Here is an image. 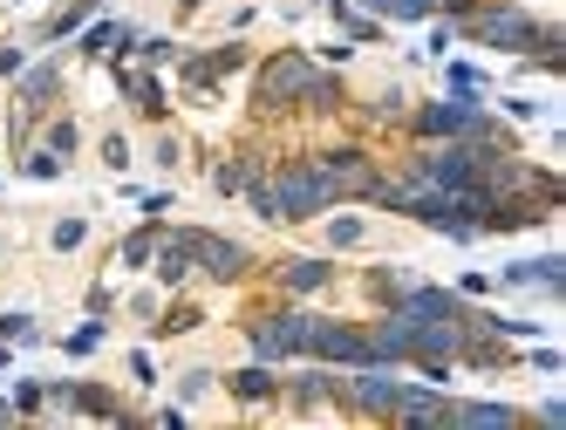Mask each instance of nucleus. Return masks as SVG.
I'll list each match as a JSON object with an SVG mask.
<instances>
[{
  "label": "nucleus",
  "mask_w": 566,
  "mask_h": 430,
  "mask_svg": "<svg viewBox=\"0 0 566 430\" xmlns=\"http://www.w3.org/2000/svg\"><path fill=\"white\" fill-rule=\"evenodd\" d=\"M451 28L464 34V42L492 49V55H533V49H559V42H566L553 21L525 14L518 0H478V8H471L464 21H451Z\"/></svg>",
  "instance_id": "obj_1"
},
{
  "label": "nucleus",
  "mask_w": 566,
  "mask_h": 430,
  "mask_svg": "<svg viewBox=\"0 0 566 430\" xmlns=\"http://www.w3.org/2000/svg\"><path fill=\"white\" fill-rule=\"evenodd\" d=\"M239 335H247V348H253L260 363L287 369V363H307L314 315H307L301 301H273V307H260V315H247V322H239Z\"/></svg>",
  "instance_id": "obj_2"
},
{
  "label": "nucleus",
  "mask_w": 566,
  "mask_h": 430,
  "mask_svg": "<svg viewBox=\"0 0 566 430\" xmlns=\"http://www.w3.org/2000/svg\"><path fill=\"white\" fill-rule=\"evenodd\" d=\"M260 185H266V206H273V232L335 212V206H328V185H321V171H314L307 158H280V165H266Z\"/></svg>",
  "instance_id": "obj_3"
},
{
  "label": "nucleus",
  "mask_w": 566,
  "mask_h": 430,
  "mask_svg": "<svg viewBox=\"0 0 566 430\" xmlns=\"http://www.w3.org/2000/svg\"><path fill=\"white\" fill-rule=\"evenodd\" d=\"M321 69H328V62H314L307 49H280V55H266V62H260L253 109H260V116H287V109H301V103L314 96V83H321Z\"/></svg>",
  "instance_id": "obj_4"
},
{
  "label": "nucleus",
  "mask_w": 566,
  "mask_h": 430,
  "mask_svg": "<svg viewBox=\"0 0 566 430\" xmlns=\"http://www.w3.org/2000/svg\"><path fill=\"white\" fill-rule=\"evenodd\" d=\"M410 130L417 144H443V137H492V109H484V96H451L443 90L437 103H410Z\"/></svg>",
  "instance_id": "obj_5"
},
{
  "label": "nucleus",
  "mask_w": 566,
  "mask_h": 430,
  "mask_svg": "<svg viewBox=\"0 0 566 430\" xmlns=\"http://www.w3.org/2000/svg\"><path fill=\"white\" fill-rule=\"evenodd\" d=\"M321 171V185H328V206H369V191L382 185V165L369 144H328L307 158Z\"/></svg>",
  "instance_id": "obj_6"
},
{
  "label": "nucleus",
  "mask_w": 566,
  "mask_h": 430,
  "mask_svg": "<svg viewBox=\"0 0 566 430\" xmlns=\"http://www.w3.org/2000/svg\"><path fill=\"white\" fill-rule=\"evenodd\" d=\"M178 240L191 247L198 281H212V287L253 281V247H247V240H232V232H212V226H178Z\"/></svg>",
  "instance_id": "obj_7"
},
{
  "label": "nucleus",
  "mask_w": 566,
  "mask_h": 430,
  "mask_svg": "<svg viewBox=\"0 0 566 430\" xmlns=\"http://www.w3.org/2000/svg\"><path fill=\"white\" fill-rule=\"evenodd\" d=\"M389 307H396V315H410V322H464V328L478 315V301H464L458 287H437V281H402Z\"/></svg>",
  "instance_id": "obj_8"
},
{
  "label": "nucleus",
  "mask_w": 566,
  "mask_h": 430,
  "mask_svg": "<svg viewBox=\"0 0 566 430\" xmlns=\"http://www.w3.org/2000/svg\"><path fill=\"white\" fill-rule=\"evenodd\" d=\"M247 62H253V49H247V42H219V49H198V55L185 49L171 69H178V83H185L191 96H212V90L226 83V75H239Z\"/></svg>",
  "instance_id": "obj_9"
},
{
  "label": "nucleus",
  "mask_w": 566,
  "mask_h": 430,
  "mask_svg": "<svg viewBox=\"0 0 566 430\" xmlns=\"http://www.w3.org/2000/svg\"><path fill=\"white\" fill-rule=\"evenodd\" d=\"M335 281H342L335 253H287V260H273V294L280 301H314V294H328Z\"/></svg>",
  "instance_id": "obj_10"
},
{
  "label": "nucleus",
  "mask_w": 566,
  "mask_h": 430,
  "mask_svg": "<svg viewBox=\"0 0 566 430\" xmlns=\"http://www.w3.org/2000/svg\"><path fill=\"white\" fill-rule=\"evenodd\" d=\"M307 363H328V369H361V363H376V356H369V335H361L355 322L314 315V335H307Z\"/></svg>",
  "instance_id": "obj_11"
},
{
  "label": "nucleus",
  "mask_w": 566,
  "mask_h": 430,
  "mask_svg": "<svg viewBox=\"0 0 566 430\" xmlns=\"http://www.w3.org/2000/svg\"><path fill=\"white\" fill-rule=\"evenodd\" d=\"M499 294H539V301H566V260L539 253V260H505L499 273Z\"/></svg>",
  "instance_id": "obj_12"
},
{
  "label": "nucleus",
  "mask_w": 566,
  "mask_h": 430,
  "mask_svg": "<svg viewBox=\"0 0 566 430\" xmlns=\"http://www.w3.org/2000/svg\"><path fill=\"white\" fill-rule=\"evenodd\" d=\"M335 397H342V369H328V363H307L294 376H280V403H287L294 417H321Z\"/></svg>",
  "instance_id": "obj_13"
},
{
  "label": "nucleus",
  "mask_w": 566,
  "mask_h": 430,
  "mask_svg": "<svg viewBox=\"0 0 566 430\" xmlns=\"http://www.w3.org/2000/svg\"><path fill=\"white\" fill-rule=\"evenodd\" d=\"M137 21H116V14H96V21H83L75 28V55L83 62H130L137 55Z\"/></svg>",
  "instance_id": "obj_14"
},
{
  "label": "nucleus",
  "mask_w": 566,
  "mask_h": 430,
  "mask_svg": "<svg viewBox=\"0 0 566 430\" xmlns=\"http://www.w3.org/2000/svg\"><path fill=\"white\" fill-rule=\"evenodd\" d=\"M109 83H116V96H124L144 124H165V116H171V96H165V83H157V69H144V62H109Z\"/></svg>",
  "instance_id": "obj_15"
},
{
  "label": "nucleus",
  "mask_w": 566,
  "mask_h": 430,
  "mask_svg": "<svg viewBox=\"0 0 566 430\" xmlns=\"http://www.w3.org/2000/svg\"><path fill=\"white\" fill-rule=\"evenodd\" d=\"M525 410L499 403V397H451L443 403V430H518Z\"/></svg>",
  "instance_id": "obj_16"
},
{
  "label": "nucleus",
  "mask_w": 566,
  "mask_h": 430,
  "mask_svg": "<svg viewBox=\"0 0 566 430\" xmlns=\"http://www.w3.org/2000/svg\"><path fill=\"white\" fill-rule=\"evenodd\" d=\"M150 281L157 287H165V294H185L191 281H198V266H191V247L178 240V226H165V240H157V253H150Z\"/></svg>",
  "instance_id": "obj_17"
},
{
  "label": "nucleus",
  "mask_w": 566,
  "mask_h": 430,
  "mask_svg": "<svg viewBox=\"0 0 566 430\" xmlns=\"http://www.w3.org/2000/svg\"><path fill=\"white\" fill-rule=\"evenodd\" d=\"M226 382V397L232 403H247V410H266V403H280V369L273 363H247V369H232V376H219Z\"/></svg>",
  "instance_id": "obj_18"
},
{
  "label": "nucleus",
  "mask_w": 566,
  "mask_h": 430,
  "mask_svg": "<svg viewBox=\"0 0 566 430\" xmlns=\"http://www.w3.org/2000/svg\"><path fill=\"white\" fill-rule=\"evenodd\" d=\"M369 335V356L389 363V369H410V315H396V307H382V315L361 328Z\"/></svg>",
  "instance_id": "obj_19"
},
{
  "label": "nucleus",
  "mask_w": 566,
  "mask_h": 430,
  "mask_svg": "<svg viewBox=\"0 0 566 430\" xmlns=\"http://www.w3.org/2000/svg\"><path fill=\"white\" fill-rule=\"evenodd\" d=\"M260 178H266L260 150H226V158L212 165V191H219V199H247V185H260Z\"/></svg>",
  "instance_id": "obj_20"
},
{
  "label": "nucleus",
  "mask_w": 566,
  "mask_h": 430,
  "mask_svg": "<svg viewBox=\"0 0 566 430\" xmlns=\"http://www.w3.org/2000/svg\"><path fill=\"white\" fill-rule=\"evenodd\" d=\"M96 14H103V0H69V8H55L42 28H34V49H62V42H75V28L96 21Z\"/></svg>",
  "instance_id": "obj_21"
},
{
  "label": "nucleus",
  "mask_w": 566,
  "mask_h": 430,
  "mask_svg": "<svg viewBox=\"0 0 566 430\" xmlns=\"http://www.w3.org/2000/svg\"><path fill=\"white\" fill-rule=\"evenodd\" d=\"M157 240H165V219L130 226L124 240H116V266H124V273H144V266H150V253H157Z\"/></svg>",
  "instance_id": "obj_22"
},
{
  "label": "nucleus",
  "mask_w": 566,
  "mask_h": 430,
  "mask_svg": "<svg viewBox=\"0 0 566 430\" xmlns=\"http://www.w3.org/2000/svg\"><path fill=\"white\" fill-rule=\"evenodd\" d=\"M355 8H361V14H376L382 28H389V21H396V28H423V21H437L430 0H355Z\"/></svg>",
  "instance_id": "obj_23"
},
{
  "label": "nucleus",
  "mask_w": 566,
  "mask_h": 430,
  "mask_svg": "<svg viewBox=\"0 0 566 430\" xmlns=\"http://www.w3.org/2000/svg\"><path fill=\"white\" fill-rule=\"evenodd\" d=\"M42 144L55 150L62 165H75V158H83V124H75L69 109H55V116H42Z\"/></svg>",
  "instance_id": "obj_24"
},
{
  "label": "nucleus",
  "mask_w": 566,
  "mask_h": 430,
  "mask_svg": "<svg viewBox=\"0 0 566 430\" xmlns=\"http://www.w3.org/2000/svg\"><path fill=\"white\" fill-rule=\"evenodd\" d=\"M103 342H109V315H83V322L62 335V356H69V363H90Z\"/></svg>",
  "instance_id": "obj_25"
},
{
  "label": "nucleus",
  "mask_w": 566,
  "mask_h": 430,
  "mask_svg": "<svg viewBox=\"0 0 566 430\" xmlns=\"http://www.w3.org/2000/svg\"><path fill=\"white\" fill-rule=\"evenodd\" d=\"M361 109H369L376 116V124H389V130H402V124H410V90H402V83H382L369 103H361Z\"/></svg>",
  "instance_id": "obj_26"
},
{
  "label": "nucleus",
  "mask_w": 566,
  "mask_h": 430,
  "mask_svg": "<svg viewBox=\"0 0 566 430\" xmlns=\"http://www.w3.org/2000/svg\"><path fill=\"white\" fill-rule=\"evenodd\" d=\"M0 342L8 348H42L49 335H42V322H34L28 307H0Z\"/></svg>",
  "instance_id": "obj_27"
},
{
  "label": "nucleus",
  "mask_w": 566,
  "mask_h": 430,
  "mask_svg": "<svg viewBox=\"0 0 566 430\" xmlns=\"http://www.w3.org/2000/svg\"><path fill=\"white\" fill-rule=\"evenodd\" d=\"M14 171H21L28 185H55V178H62L69 165L55 158V150H49V144H28V150H21V158H14Z\"/></svg>",
  "instance_id": "obj_28"
},
{
  "label": "nucleus",
  "mask_w": 566,
  "mask_h": 430,
  "mask_svg": "<svg viewBox=\"0 0 566 430\" xmlns=\"http://www.w3.org/2000/svg\"><path fill=\"white\" fill-rule=\"evenodd\" d=\"M49 247H55V253H83V247H90V219H83V212H55V219H49Z\"/></svg>",
  "instance_id": "obj_29"
},
{
  "label": "nucleus",
  "mask_w": 566,
  "mask_h": 430,
  "mask_svg": "<svg viewBox=\"0 0 566 430\" xmlns=\"http://www.w3.org/2000/svg\"><path fill=\"white\" fill-rule=\"evenodd\" d=\"M171 389H178V403L191 410V403H206L212 389H219V369H206V363H191V369H178V376H171Z\"/></svg>",
  "instance_id": "obj_30"
},
{
  "label": "nucleus",
  "mask_w": 566,
  "mask_h": 430,
  "mask_svg": "<svg viewBox=\"0 0 566 430\" xmlns=\"http://www.w3.org/2000/svg\"><path fill=\"white\" fill-rule=\"evenodd\" d=\"M8 403H14V417H49V382H42V376L8 382Z\"/></svg>",
  "instance_id": "obj_31"
},
{
  "label": "nucleus",
  "mask_w": 566,
  "mask_h": 430,
  "mask_svg": "<svg viewBox=\"0 0 566 430\" xmlns=\"http://www.w3.org/2000/svg\"><path fill=\"white\" fill-rule=\"evenodd\" d=\"M443 90H451V96H484L492 83H484L478 62H443Z\"/></svg>",
  "instance_id": "obj_32"
},
{
  "label": "nucleus",
  "mask_w": 566,
  "mask_h": 430,
  "mask_svg": "<svg viewBox=\"0 0 566 430\" xmlns=\"http://www.w3.org/2000/svg\"><path fill=\"white\" fill-rule=\"evenodd\" d=\"M355 247H369V219H328V253H355Z\"/></svg>",
  "instance_id": "obj_33"
},
{
  "label": "nucleus",
  "mask_w": 566,
  "mask_h": 430,
  "mask_svg": "<svg viewBox=\"0 0 566 430\" xmlns=\"http://www.w3.org/2000/svg\"><path fill=\"white\" fill-rule=\"evenodd\" d=\"M178 55H185V49L171 42V34H137V62H144V69H171Z\"/></svg>",
  "instance_id": "obj_34"
},
{
  "label": "nucleus",
  "mask_w": 566,
  "mask_h": 430,
  "mask_svg": "<svg viewBox=\"0 0 566 430\" xmlns=\"http://www.w3.org/2000/svg\"><path fill=\"white\" fill-rule=\"evenodd\" d=\"M96 150H103V165H109L116 178H124V171H130V137H124V130H109V137H103Z\"/></svg>",
  "instance_id": "obj_35"
},
{
  "label": "nucleus",
  "mask_w": 566,
  "mask_h": 430,
  "mask_svg": "<svg viewBox=\"0 0 566 430\" xmlns=\"http://www.w3.org/2000/svg\"><path fill=\"white\" fill-rule=\"evenodd\" d=\"M124 307H130V315H137V322H144V328H150V322H157V315H165V287H144V294H130V301H124Z\"/></svg>",
  "instance_id": "obj_36"
},
{
  "label": "nucleus",
  "mask_w": 566,
  "mask_h": 430,
  "mask_svg": "<svg viewBox=\"0 0 566 430\" xmlns=\"http://www.w3.org/2000/svg\"><path fill=\"white\" fill-rule=\"evenodd\" d=\"M124 369H130V382H137V389H157V356H150V348H130Z\"/></svg>",
  "instance_id": "obj_37"
},
{
  "label": "nucleus",
  "mask_w": 566,
  "mask_h": 430,
  "mask_svg": "<svg viewBox=\"0 0 566 430\" xmlns=\"http://www.w3.org/2000/svg\"><path fill=\"white\" fill-rule=\"evenodd\" d=\"M525 363H533V369H539V376H559V369H566V356H559V348H553V342H546V335H539V342H533V348H525Z\"/></svg>",
  "instance_id": "obj_38"
},
{
  "label": "nucleus",
  "mask_w": 566,
  "mask_h": 430,
  "mask_svg": "<svg viewBox=\"0 0 566 430\" xmlns=\"http://www.w3.org/2000/svg\"><path fill=\"white\" fill-rule=\"evenodd\" d=\"M314 62H328V69H348V62H355V42H348V34H335V42H321V49H314Z\"/></svg>",
  "instance_id": "obj_39"
},
{
  "label": "nucleus",
  "mask_w": 566,
  "mask_h": 430,
  "mask_svg": "<svg viewBox=\"0 0 566 430\" xmlns=\"http://www.w3.org/2000/svg\"><path fill=\"white\" fill-rule=\"evenodd\" d=\"M458 294H464V301H492L499 281H492V273H458Z\"/></svg>",
  "instance_id": "obj_40"
},
{
  "label": "nucleus",
  "mask_w": 566,
  "mask_h": 430,
  "mask_svg": "<svg viewBox=\"0 0 566 430\" xmlns=\"http://www.w3.org/2000/svg\"><path fill=\"white\" fill-rule=\"evenodd\" d=\"M28 62H34V55H28L21 42H0V83H14V75H21Z\"/></svg>",
  "instance_id": "obj_41"
},
{
  "label": "nucleus",
  "mask_w": 566,
  "mask_h": 430,
  "mask_svg": "<svg viewBox=\"0 0 566 430\" xmlns=\"http://www.w3.org/2000/svg\"><path fill=\"white\" fill-rule=\"evenodd\" d=\"M499 109L512 116V124H539V103L533 96H499Z\"/></svg>",
  "instance_id": "obj_42"
},
{
  "label": "nucleus",
  "mask_w": 566,
  "mask_h": 430,
  "mask_svg": "<svg viewBox=\"0 0 566 430\" xmlns=\"http://www.w3.org/2000/svg\"><path fill=\"white\" fill-rule=\"evenodd\" d=\"M150 158H157V165H165V171H178V158H185V144H178V137L165 130V137H157V144H150Z\"/></svg>",
  "instance_id": "obj_43"
},
{
  "label": "nucleus",
  "mask_w": 566,
  "mask_h": 430,
  "mask_svg": "<svg viewBox=\"0 0 566 430\" xmlns=\"http://www.w3.org/2000/svg\"><path fill=\"white\" fill-rule=\"evenodd\" d=\"M150 423H157V430H185L191 410H185V403H165V410H150Z\"/></svg>",
  "instance_id": "obj_44"
},
{
  "label": "nucleus",
  "mask_w": 566,
  "mask_h": 430,
  "mask_svg": "<svg viewBox=\"0 0 566 430\" xmlns=\"http://www.w3.org/2000/svg\"><path fill=\"white\" fill-rule=\"evenodd\" d=\"M451 42H458V28H451V21H437V28H430V55L443 62V55H451Z\"/></svg>",
  "instance_id": "obj_45"
},
{
  "label": "nucleus",
  "mask_w": 566,
  "mask_h": 430,
  "mask_svg": "<svg viewBox=\"0 0 566 430\" xmlns=\"http://www.w3.org/2000/svg\"><path fill=\"white\" fill-rule=\"evenodd\" d=\"M533 423H546V430H559V423H566V403H559V397H546V403L533 410Z\"/></svg>",
  "instance_id": "obj_46"
},
{
  "label": "nucleus",
  "mask_w": 566,
  "mask_h": 430,
  "mask_svg": "<svg viewBox=\"0 0 566 430\" xmlns=\"http://www.w3.org/2000/svg\"><path fill=\"white\" fill-rule=\"evenodd\" d=\"M109 307H116V287L96 281V287H90V315H109Z\"/></svg>",
  "instance_id": "obj_47"
},
{
  "label": "nucleus",
  "mask_w": 566,
  "mask_h": 430,
  "mask_svg": "<svg viewBox=\"0 0 566 430\" xmlns=\"http://www.w3.org/2000/svg\"><path fill=\"white\" fill-rule=\"evenodd\" d=\"M8 369H14V348H8V342H0V376H8Z\"/></svg>",
  "instance_id": "obj_48"
},
{
  "label": "nucleus",
  "mask_w": 566,
  "mask_h": 430,
  "mask_svg": "<svg viewBox=\"0 0 566 430\" xmlns=\"http://www.w3.org/2000/svg\"><path fill=\"white\" fill-rule=\"evenodd\" d=\"M14 8H34V0H14Z\"/></svg>",
  "instance_id": "obj_49"
}]
</instances>
